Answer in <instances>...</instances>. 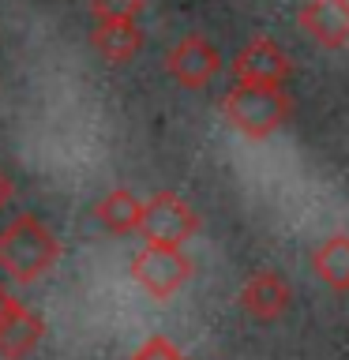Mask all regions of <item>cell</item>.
<instances>
[{
    "label": "cell",
    "instance_id": "1",
    "mask_svg": "<svg viewBox=\"0 0 349 360\" xmlns=\"http://www.w3.org/2000/svg\"><path fill=\"white\" fill-rule=\"evenodd\" d=\"M61 259V240L56 233L34 214H15L0 225V274L15 285H34L42 281Z\"/></svg>",
    "mask_w": 349,
    "mask_h": 360
},
{
    "label": "cell",
    "instance_id": "2",
    "mask_svg": "<svg viewBox=\"0 0 349 360\" xmlns=\"http://www.w3.org/2000/svg\"><path fill=\"white\" fill-rule=\"evenodd\" d=\"M222 117L244 139H270L293 117V101L286 86H241L236 83L222 98Z\"/></svg>",
    "mask_w": 349,
    "mask_h": 360
},
{
    "label": "cell",
    "instance_id": "3",
    "mask_svg": "<svg viewBox=\"0 0 349 360\" xmlns=\"http://www.w3.org/2000/svg\"><path fill=\"white\" fill-rule=\"evenodd\" d=\"M199 229V214L191 210L177 191H154L143 210V240L146 244H165V248H184Z\"/></svg>",
    "mask_w": 349,
    "mask_h": 360
},
{
    "label": "cell",
    "instance_id": "4",
    "mask_svg": "<svg viewBox=\"0 0 349 360\" xmlns=\"http://www.w3.org/2000/svg\"><path fill=\"white\" fill-rule=\"evenodd\" d=\"M191 255L184 248H165V244H146L139 255L132 259V278L151 292L154 300H169L173 292L191 278Z\"/></svg>",
    "mask_w": 349,
    "mask_h": 360
},
{
    "label": "cell",
    "instance_id": "5",
    "mask_svg": "<svg viewBox=\"0 0 349 360\" xmlns=\"http://www.w3.org/2000/svg\"><path fill=\"white\" fill-rule=\"evenodd\" d=\"M293 75V60L270 34H255L233 56V79L241 86H286Z\"/></svg>",
    "mask_w": 349,
    "mask_h": 360
},
{
    "label": "cell",
    "instance_id": "6",
    "mask_svg": "<svg viewBox=\"0 0 349 360\" xmlns=\"http://www.w3.org/2000/svg\"><path fill=\"white\" fill-rule=\"evenodd\" d=\"M165 72L177 86L184 90H203L214 75L222 72V53L207 34H184L173 49L165 53Z\"/></svg>",
    "mask_w": 349,
    "mask_h": 360
},
{
    "label": "cell",
    "instance_id": "7",
    "mask_svg": "<svg viewBox=\"0 0 349 360\" xmlns=\"http://www.w3.org/2000/svg\"><path fill=\"white\" fill-rule=\"evenodd\" d=\"M297 27L319 41L323 49L349 45V0H304L297 11Z\"/></svg>",
    "mask_w": 349,
    "mask_h": 360
},
{
    "label": "cell",
    "instance_id": "8",
    "mask_svg": "<svg viewBox=\"0 0 349 360\" xmlns=\"http://www.w3.org/2000/svg\"><path fill=\"white\" fill-rule=\"evenodd\" d=\"M289 281L278 274V270H255L252 278L241 285V308L252 315V319H278L281 311L289 308Z\"/></svg>",
    "mask_w": 349,
    "mask_h": 360
},
{
    "label": "cell",
    "instance_id": "9",
    "mask_svg": "<svg viewBox=\"0 0 349 360\" xmlns=\"http://www.w3.org/2000/svg\"><path fill=\"white\" fill-rule=\"evenodd\" d=\"M90 45L106 56L109 64H128L132 56L143 53L146 30L139 19H101L90 30Z\"/></svg>",
    "mask_w": 349,
    "mask_h": 360
},
{
    "label": "cell",
    "instance_id": "10",
    "mask_svg": "<svg viewBox=\"0 0 349 360\" xmlns=\"http://www.w3.org/2000/svg\"><path fill=\"white\" fill-rule=\"evenodd\" d=\"M45 338V319L38 311H30L27 304L0 326V360H23L42 345Z\"/></svg>",
    "mask_w": 349,
    "mask_h": 360
},
{
    "label": "cell",
    "instance_id": "11",
    "mask_svg": "<svg viewBox=\"0 0 349 360\" xmlns=\"http://www.w3.org/2000/svg\"><path fill=\"white\" fill-rule=\"evenodd\" d=\"M143 210H146V202L139 195H132L128 188H117V191H109L106 199L94 202V221L101 229L117 233V236L139 233L143 229Z\"/></svg>",
    "mask_w": 349,
    "mask_h": 360
},
{
    "label": "cell",
    "instance_id": "12",
    "mask_svg": "<svg viewBox=\"0 0 349 360\" xmlns=\"http://www.w3.org/2000/svg\"><path fill=\"white\" fill-rule=\"evenodd\" d=\"M312 266L331 289L349 292V236L338 233L312 252Z\"/></svg>",
    "mask_w": 349,
    "mask_h": 360
},
{
    "label": "cell",
    "instance_id": "13",
    "mask_svg": "<svg viewBox=\"0 0 349 360\" xmlns=\"http://www.w3.org/2000/svg\"><path fill=\"white\" fill-rule=\"evenodd\" d=\"M146 0H90V15L101 19H143Z\"/></svg>",
    "mask_w": 349,
    "mask_h": 360
},
{
    "label": "cell",
    "instance_id": "14",
    "mask_svg": "<svg viewBox=\"0 0 349 360\" xmlns=\"http://www.w3.org/2000/svg\"><path fill=\"white\" fill-rule=\"evenodd\" d=\"M132 360H188V356L180 353V349L169 342L165 334H154V338H146V342L135 349Z\"/></svg>",
    "mask_w": 349,
    "mask_h": 360
},
{
    "label": "cell",
    "instance_id": "15",
    "mask_svg": "<svg viewBox=\"0 0 349 360\" xmlns=\"http://www.w3.org/2000/svg\"><path fill=\"white\" fill-rule=\"evenodd\" d=\"M23 308V304L15 300V297H11V289L8 285H0V326H4L8 319H11V315H15Z\"/></svg>",
    "mask_w": 349,
    "mask_h": 360
},
{
    "label": "cell",
    "instance_id": "16",
    "mask_svg": "<svg viewBox=\"0 0 349 360\" xmlns=\"http://www.w3.org/2000/svg\"><path fill=\"white\" fill-rule=\"evenodd\" d=\"M11 202V180L4 176V169H0V210H4Z\"/></svg>",
    "mask_w": 349,
    "mask_h": 360
}]
</instances>
